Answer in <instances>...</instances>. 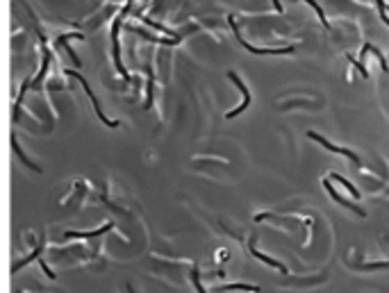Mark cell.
I'll return each mask as SVG.
<instances>
[{
	"mask_svg": "<svg viewBox=\"0 0 389 293\" xmlns=\"http://www.w3.org/2000/svg\"><path fill=\"white\" fill-rule=\"evenodd\" d=\"M64 73H66V75H73V78H75V80H78V82H80V84H82V89H85V93H86V96H89V100H91V103H93V109H96V114H98V118H100V121H103V123H105L107 127H119V123H116V121H109V118H107L105 114H103V107H100L98 98L93 96L91 86L86 84V80L82 78V75H80V73H73V71H68V68H66Z\"/></svg>",
	"mask_w": 389,
	"mask_h": 293,
	"instance_id": "cell-1",
	"label": "cell"
},
{
	"mask_svg": "<svg viewBox=\"0 0 389 293\" xmlns=\"http://www.w3.org/2000/svg\"><path fill=\"white\" fill-rule=\"evenodd\" d=\"M228 21H230L232 30H235V34H237V41L248 52H255V55H289V52H294V46H289V48H255V46H251L248 41H244L241 37H239V30H237V23H235V16H228Z\"/></svg>",
	"mask_w": 389,
	"mask_h": 293,
	"instance_id": "cell-2",
	"label": "cell"
},
{
	"mask_svg": "<svg viewBox=\"0 0 389 293\" xmlns=\"http://www.w3.org/2000/svg\"><path fill=\"white\" fill-rule=\"evenodd\" d=\"M128 14V7L123 9V14H121L119 19L114 21V25H112V43H114V64H116V68H119V73L123 75V78H130V73L126 71V66L121 64V50H119V25H121V21H123V16Z\"/></svg>",
	"mask_w": 389,
	"mask_h": 293,
	"instance_id": "cell-3",
	"label": "cell"
},
{
	"mask_svg": "<svg viewBox=\"0 0 389 293\" xmlns=\"http://www.w3.org/2000/svg\"><path fill=\"white\" fill-rule=\"evenodd\" d=\"M228 78H230L232 82L237 84V89H239V91H241V96H244V103L239 105V107H235V109H232V111H228V118H235V116H237V114H241V111H244L246 107L251 105V91H248V86H246L244 82H241V78H239V75H237V73H235V71H230V73H228Z\"/></svg>",
	"mask_w": 389,
	"mask_h": 293,
	"instance_id": "cell-4",
	"label": "cell"
},
{
	"mask_svg": "<svg viewBox=\"0 0 389 293\" xmlns=\"http://www.w3.org/2000/svg\"><path fill=\"white\" fill-rule=\"evenodd\" d=\"M307 137H310V139H314V141H319V144L324 146V148H328L330 152H337V155H344V157H346V159H350V162L355 164V166H360V157H357L355 152H350V150H346V148H339V146L330 144L328 139H324V137H321V134H317V132H310Z\"/></svg>",
	"mask_w": 389,
	"mask_h": 293,
	"instance_id": "cell-5",
	"label": "cell"
},
{
	"mask_svg": "<svg viewBox=\"0 0 389 293\" xmlns=\"http://www.w3.org/2000/svg\"><path fill=\"white\" fill-rule=\"evenodd\" d=\"M324 189L330 193V198H332V200H335V202H339V205H344V207H348L350 211H353V214H357V216H367V214H364V209H360V207H357V205H355V202H348V200H346V198H342V195L337 193V191L332 189V184H330V180H328V177H325V180H324Z\"/></svg>",
	"mask_w": 389,
	"mask_h": 293,
	"instance_id": "cell-6",
	"label": "cell"
},
{
	"mask_svg": "<svg viewBox=\"0 0 389 293\" xmlns=\"http://www.w3.org/2000/svg\"><path fill=\"white\" fill-rule=\"evenodd\" d=\"M112 228H114L112 223H105L103 228L93 230V232H71V230H68V232H64V236H66V239H91V236H100V234H105V232H109Z\"/></svg>",
	"mask_w": 389,
	"mask_h": 293,
	"instance_id": "cell-7",
	"label": "cell"
},
{
	"mask_svg": "<svg viewBox=\"0 0 389 293\" xmlns=\"http://www.w3.org/2000/svg\"><path fill=\"white\" fill-rule=\"evenodd\" d=\"M251 252H253V257H258L259 261H264V264H269L271 268H276V271H280V273H282V275H287V273H289L284 264H280V261H276V259H273V257H266V254H262V252H259V250H255V246L251 248Z\"/></svg>",
	"mask_w": 389,
	"mask_h": 293,
	"instance_id": "cell-8",
	"label": "cell"
},
{
	"mask_svg": "<svg viewBox=\"0 0 389 293\" xmlns=\"http://www.w3.org/2000/svg\"><path fill=\"white\" fill-rule=\"evenodd\" d=\"M12 148H14V152L19 155V159H21V162H23V164H25L27 168H32V170H37V173H41V168H39V166H37V164H34V162H30V159H27V157H25V152H23V148H21V146H19V141H16V137H12Z\"/></svg>",
	"mask_w": 389,
	"mask_h": 293,
	"instance_id": "cell-9",
	"label": "cell"
},
{
	"mask_svg": "<svg viewBox=\"0 0 389 293\" xmlns=\"http://www.w3.org/2000/svg\"><path fill=\"white\" fill-rule=\"evenodd\" d=\"M251 291V293H258L259 289L255 287V284H241V282H239V284H225V287H221V291Z\"/></svg>",
	"mask_w": 389,
	"mask_h": 293,
	"instance_id": "cell-10",
	"label": "cell"
},
{
	"mask_svg": "<svg viewBox=\"0 0 389 293\" xmlns=\"http://www.w3.org/2000/svg\"><path fill=\"white\" fill-rule=\"evenodd\" d=\"M303 2H307V5H310L312 9H314V12L319 14V21H321V25H324V27H330V23H328V19H325L324 9H321V7H319V2H317V0H303Z\"/></svg>",
	"mask_w": 389,
	"mask_h": 293,
	"instance_id": "cell-11",
	"label": "cell"
},
{
	"mask_svg": "<svg viewBox=\"0 0 389 293\" xmlns=\"http://www.w3.org/2000/svg\"><path fill=\"white\" fill-rule=\"evenodd\" d=\"M41 250H43V241H41L39 246H37V250H34V252L30 254V257H25V259H23V261H19V264H16V266H14V271H19V268H23V266H25V264H30V261H32V259H39Z\"/></svg>",
	"mask_w": 389,
	"mask_h": 293,
	"instance_id": "cell-12",
	"label": "cell"
},
{
	"mask_svg": "<svg viewBox=\"0 0 389 293\" xmlns=\"http://www.w3.org/2000/svg\"><path fill=\"white\" fill-rule=\"evenodd\" d=\"M332 180H337V182H342L344 187H346V189L350 191V195H353V198H355V200H360V191H357L355 187H353V184H350L348 180H346V177H342V175H337V173H335V175H332Z\"/></svg>",
	"mask_w": 389,
	"mask_h": 293,
	"instance_id": "cell-13",
	"label": "cell"
},
{
	"mask_svg": "<svg viewBox=\"0 0 389 293\" xmlns=\"http://www.w3.org/2000/svg\"><path fill=\"white\" fill-rule=\"evenodd\" d=\"M364 48H367V50H369V52H373V55H376V57L380 59V66H383V71H387L389 66H387V59H385V55H383V52L378 50L376 46H371V43H367V46H364Z\"/></svg>",
	"mask_w": 389,
	"mask_h": 293,
	"instance_id": "cell-14",
	"label": "cell"
},
{
	"mask_svg": "<svg viewBox=\"0 0 389 293\" xmlns=\"http://www.w3.org/2000/svg\"><path fill=\"white\" fill-rule=\"evenodd\" d=\"M346 59H348L350 64H353V66H355V68H357V71H360V75H364V78L369 75V71H367V66H364V64H360V62H357L355 57H350V55H346Z\"/></svg>",
	"mask_w": 389,
	"mask_h": 293,
	"instance_id": "cell-15",
	"label": "cell"
},
{
	"mask_svg": "<svg viewBox=\"0 0 389 293\" xmlns=\"http://www.w3.org/2000/svg\"><path fill=\"white\" fill-rule=\"evenodd\" d=\"M192 280H194V287H196V291H198V293H207V291H205V289H203V284H200V277H198V271H194V273H192Z\"/></svg>",
	"mask_w": 389,
	"mask_h": 293,
	"instance_id": "cell-16",
	"label": "cell"
},
{
	"mask_svg": "<svg viewBox=\"0 0 389 293\" xmlns=\"http://www.w3.org/2000/svg\"><path fill=\"white\" fill-rule=\"evenodd\" d=\"M39 264H41V268H43V273H46L48 277H50V280H55V273H53V271H50V268H48V264H46V261H43V259H39Z\"/></svg>",
	"mask_w": 389,
	"mask_h": 293,
	"instance_id": "cell-17",
	"label": "cell"
},
{
	"mask_svg": "<svg viewBox=\"0 0 389 293\" xmlns=\"http://www.w3.org/2000/svg\"><path fill=\"white\" fill-rule=\"evenodd\" d=\"M273 7H276V12H282V5H280L278 0H273Z\"/></svg>",
	"mask_w": 389,
	"mask_h": 293,
	"instance_id": "cell-18",
	"label": "cell"
}]
</instances>
